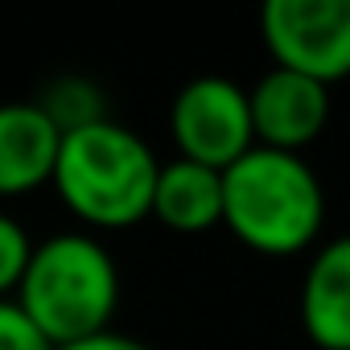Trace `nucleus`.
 Segmentation results:
<instances>
[{
    "label": "nucleus",
    "mask_w": 350,
    "mask_h": 350,
    "mask_svg": "<svg viewBox=\"0 0 350 350\" xmlns=\"http://www.w3.org/2000/svg\"><path fill=\"white\" fill-rule=\"evenodd\" d=\"M247 107H252V132L260 148L301 152L329 124V87L272 66L247 91Z\"/></svg>",
    "instance_id": "nucleus-6"
},
{
    "label": "nucleus",
    "mask_w": 350,
    "mask_h": 350,
    "mask_svg": "<svg viewBox=\"0 0 350 350\" xmlns=\"http://www.w3.org/2000/svg\"><path fill=\"white\" fill-rule=\"evenodd\" d=\"M223 227L260 256H297L325 227V190L301 152L256 144L223 169Z\"/></svg>",
    "instance_id": "nucleus-2"
},
{
    "label": "nucleus",
    "mask_w": 350,
    "mask_h": 350,
    "mask_svg": "<svg viewBox=\"0 0 350 350\" xmlns=\"http://www.w3.org/2000/svg\"><path fill=\"white\" fill-rule=\"evenodd\" d=\"M301 325L317 350H350V235L329 239L301 280Z\"/></svg>",
    "instance_id": "nucleus-8"
},
{
    "label": "nucleus",
    "mask_w": 350,
    "mask_h": 350,
    "mask_svg": "<svg viewBox=\"0 0 350 350\" xmlns=\"http://www.w3.org/2000/svg\"><path fill=\"white\" fill-rule=\"evenodd\" d=\"M13 297L58 350L111 329L120 309V268L95 235L62 231L33 243Z\"/></svg>",
    "instance_id": "nucleus-3"
},
{
    "label": "nucleus",
    "mask_w": 350,
    "mask_h": 350,
    "mask_svg": "<svg viewBox=\"0 0 350 350\" xmlns=\"http://www.w3.org/2000/svg\"><path fill=\"white\" fill-rule=\"evenodd\" d=\"M33 103L46 111V120H50L62 136H66V132H79V128H87V124L107 120L103 91H99L91 79H83V75H62V79H54Z\"/></svg>",
    "instance_id": "nucleus-10"
},
{
    "label": "nucleus",
    "mask_w": 350,
    "mask_h": 350,
    "mask_svg": "<svg viewBox=\"0 0 350 350\" xmlns=\"http://www.w3.org/2000/svg\"><path fill=\"white\" fill-rule=\"evenodd\" d=\"M62 132L33 99L0 103V198H21L54 178Z\"/></svg>",
    "instance_id": "nucleus-7"
},
{
    "label": "nucleus",
    "mask_w": 350,
    "mask_h": 350,
    "mask_svg": "<svg viewBox=\"0 0 350 350\" xmlns=\"http://www.w3.org/2000/svg\"><path fill=\"white\" fill-rule=\"evenodd\" d=\"M0 350H54L17 297H0Z\"/></svg>",
    "instance_id": "nucleus-12"
},
{
    "label": "nucleus",
    "mask_w": 350,
    "mask_h": 350,
    "mask_svg": "<svg viewBox=\"0 0 350 350\" xmlns=\"http://www.w3.org/2000/svg\"><path fill=\"white\" fill-rule=\"evenodd\" d=\"M29 252H33V239L29 231L0 211V297H13L21 276H25V264H29Z\"/></svg>",
    "instance_id": "nucleus-11"
},
{
    "label": "nucleus",
    "mask_w": 350,
    "mask_h": 350,
    "mask_svg": "<svg viewBox=\"0 0 350 350\" xmlns=\"http://www.w3.org/2000/svg\"><path fill=\"white\" fill-rule=\"evenodd\" d=\"M58 350H152V346H144L140 338H128V334H120V329H103V334H95V338L70 342V346H58Z\"/></svg>",
    "instance_id": "nucleus-13"
},
{
    "label": "nucleus",
    "mask_w": 350,
    "mask_h": 350,
    "mask_svg": "<svg viewBox=\"0 0 350 350\" xmlns=\"http://www.w3.org/2000/svg\"><path fill=\"white\" fill-rule=\"evenodd\" d=\"M157 169L161 161L148 140L107 116L58 140L50 186L79 223L95 231H120L148 219Z\"/></svg>",
    "instance_id": "nucleus-1"
},
{
    "label": "nucleus",
    "mask_w": 350,
    "mask_h": 350,
    "mask_svg": "<svg viewBox=\"0 0 350 350\" xmlns=\"http://www.w3.org/2000/svg\"><path fill=\"white\" fill-rule=\"evenodd\" d=\"M152 219H161L169 231L198 235L223 223V173L173 157L157 169L152 186Z\"/></svg>",
    "instance_id": "nucleus-9"
},
{
    "label": "nucleus",
    "mask_w": 350,
    "mask_h": 350,
    "mask_svg": "<svg viewBox=\"0 0 350 350\" xmlns=\"http://www.w3.org/2000/svg\"><path fill=\"white\" fill-rule=\"evenodd\" d=\"M169 132L182 161L223 173L247 148H256L247 91L223 75L190 79L169 103Z\"/></svg>",
    "instance_id": "nucleus-5"
},
{
    "label": "nucleus",
    "mask_w": 350,
    "mask_h": 350,
    "mask_svg": "<svg viewBox=\"0 0 350 350\" xmlns=\"http://www.w3.org/2000/svg\"><path fill=\"white\" fill-rule=\"evenodd\" d=\"M260 33L280 70L321 87L350 79V0H268Z\"/></svg>",
    "instance_id": "nucleus-4"
}]
</instances>
